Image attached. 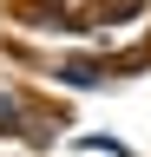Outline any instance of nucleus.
<instances>
[{"label":"nucleus","mask_w":151,"mask_h":157,"mask_svg":"<svg viewBox=\"0 0 151 157\" xmlns=\"http://www.w3.org/2000/svg\"><path fill=\"white\" fill-rule=\"evenodd\" d=\"M0 131H7V137L20 131V105H13V98H0Z\"/></svg>","instance_id":"1"}]
</instances>
